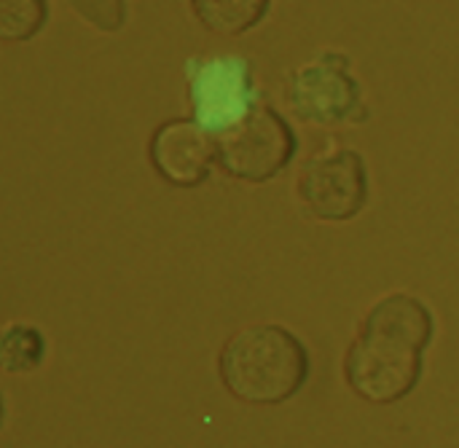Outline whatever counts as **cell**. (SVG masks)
Masks as SVG:
<instances>
[{"instance_id": "6", "label": "cell", "mask_w": 459, "mask_h": 448, "mask_svg": "<svg viewBox=\"0 0 459 448\" xmlns=\"http://www.w3.org/2000/svg\"><path fill=\"white\" fill-rule=\"evenodd\" d=\"M290 108L301 121L333 126L360 116V86L350 75V62L342 54L301 67L288 89Z\"/></svg>"}, {"instance_id": "4", "label": "cell", "mask_w": 459, "mask_h": 448, "mask_svg": "<svg viewBox=\"0 0 459 448\" xmlns=\"http://www.w3.org/2000/svg\"><path fill=\"white\" fill-rule=\"evenodd\" d=\"M188 97L194 121L210 134H223L253 110V73L239 56H212L191 65Z\"/></svg>"}, {"instance_id": "7", "label": "cell", "mask_w": 459, "mask_h": 448, "mask_svg": "<svg viewBox=\"0 0 459 448\" xmlns=\"http://www.w3.org/2000/svg\"><path fill=\"white\" fill-rule=\"evenodd\" d=\"M151 161L156 172L178 188L202 185L218 159V142L194 118H175L156 129L151 140Z\"/></svg>"}, {"instance_id": "3", "label": "cell", "mask_w": 459, "mask_h": 448, "mask_svg": "<svg viewBox=\"0 0 459 448\" xmlns=\"http://www.w3.org/2000/svg\"><path fill=\"white\" fill-rule=\"evenodd\" d=\"M296 134L272 108H253L242 121L218 134V161L245 183L277 177L296 156Z\"/></svg>"}, {"instance_id": "1", "label": "cell", "mask_w": 459, "mask_h": 448, "mask_svg": "<svg viewBox=\"0 0 459 448\" xmlns=\"http://www.w3.org/2000/svg\"><path fill=\"white\" fill-rule=\"evenodd\" d=\"M433 312L409 293L382 298L363 320L344 358L350 390L374 406L409 398L422 379V355L433 341Z\"/></svg>"}, {"instance_id": "5", "label": "cell", "mask_w": 459, "mask_h": 448, "mask_svg": "<svg viewBox=\"0 0 459 448\" xmlns=\"http://www.w3.org/2000/svg\"><path fill=\"white\" fill-rule=\"evenodd\" d=\"M299 199L317 220H352L368 199V177L360 153L339 151L307 161L299 177Z\"/></svg>"}, {"instance_id": "2", "label": "cell", "mask_w": 459, "mask_h": 448, "mask_svg": "<svg viewBox=\"0 0 459 448\" xmlns=\"http://www.w3.org/2000/svg\"><path fill=\"white\" fill-rule=\"evenodd\" d=\"M231 398L247 406H282L309 379V352L288 328L250 325L234 333L218 360Z\"/></svg>"}, {"instance_id": "10", "label": "cell", "mask_w": 459, "mask_h": 448, "mask_svg": "<svg viewBox=\"0 0 459 448\" xmlns=\"http://www.w3.org/2000/svg\"><path fill=\"white\" fill-rule=\"evenodd\" d=\"M46 16V0H0V35L5 40H30L43 30Z\"/></svg>"}, {"instance_id": "9", "label": "cell", "mask_w": 459, "mask_h": 448, "mask_svg": "<svg viewBox=\"0 0 459 448\" xmlns=\"http://www.w3.org/2000/svg\"><path fill=\"white\" fill-rule=\"evenodd\" d=\"M46 358V339L32 325H11L3 333L0 360L5 374H27L35 371Z\"/></svg>"}, {"instance_id": "8", "label": "cell", "mask_w": 459, "mask_h": 448, "mask_svg": "<svg viewBox=\"0 0 459 448\" xmlns=\"http://www.w3.org/2000/svg\"><path fill=\"white\" fill-rule=\"evenodd\" d=\"M191 5L196 19L221 35H242L269 11V0H191Z\"/></svg>"}, {"instance_id": "11", "label": "cell", "mask_w": 459, "mask_h": 448, "mask_svg": "<svg viewBox=\"0 0 459 448\" xmlns=\"http://www.w3.org/2000/svg\"><path fill=\"white\" fill-rule=\"evenodd\" d=\"M67 3L83 22H89L100 32H116L126 22L124 0H67Z\"/></svg>"}]
</instances>
